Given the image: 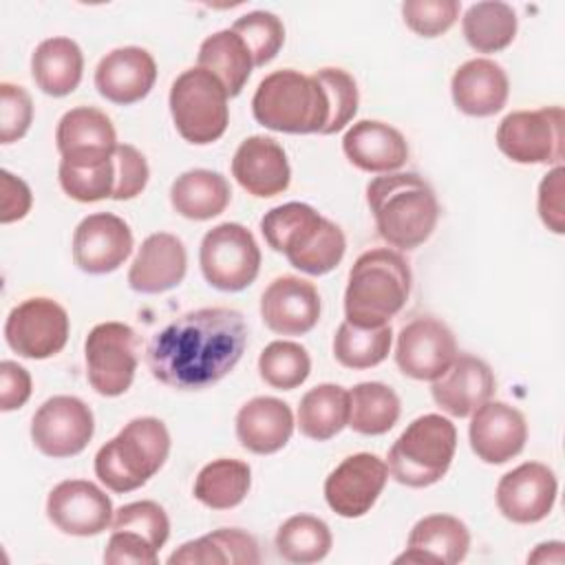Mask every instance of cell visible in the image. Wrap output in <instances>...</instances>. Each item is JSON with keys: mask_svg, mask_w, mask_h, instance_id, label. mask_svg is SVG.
<instances>
[{"mask_svg": "<svg viewBox=\"0 0 565 565\" xmlns=\"http://www.w3.org/2000/svg\"><path fill=\"white\" fill-rule=\"evenodd\" d=\"M84 71V55L75 40L71 38H49L42 40L31 55V75L35 86L51 95L64 97L71 95Z\"/></svg>", "mask_w": 565, "mask_h": 565, "instance_id": "cell-29", "label": "cell"}, {"mask_svg": "<svg viewBox=\"0 0 565 565\" xmlns=\"http://www.w3.org/2000/svg\"><path fill=\"white\" fill-rule=\"evenodd\" d=\"M258 373L271 388L294 391L309 377L311 358L298 342L274 340L260 351Z\"/></svg>", "mask_w": 565, "mask_h": 565, "instance_id": "cell-40", "label": "cell"}, {"mask_svg": "<svg viewBox=\"0 0 565 565\" xmlns=\"http://www.w3.org/2000/svg\"><path fill=\"white\" fill-rule=\"evenodd\" d=\"M113 530L137 532L154 550H161L170 536V519L166 510L154 501H132L115 512Z\"/></svg>", "mask_w": 565, "mask_h": 565, "instance_id": "cell-44", "label": "cell"}, {"mask_svg": "<svg viewBox=\"0 0 565 565\" xmlns=\"http://www.w3.org/2000/svg\"><path fill=\"white\" fill-rule=\"evenodd\" d=\"M497 388L492 369L468 353H457L452 364L430 384L435 404L452 417H470Z\"/></svg>", "mask_w": 565, "mask_h": 565, "instance_id": "cell-23", "label": "cell"}, {"mask_svg": "<svg viewBox=\"0 0 565 565\" xmlns=\"http://www.w3.org/2000/svg\"><path fill=\"white\" fill-rule=\"evenodd\" d=\"M227 90L205 68L183 71L170 86V115L177 132L194 146H207L223 137L230 110Z\"/></svg>", "mask_w": 565, "mask_h": 565, "instance_id": "cell-8", "label": "cell"}, {"mask_svg": "<svg viewBox=\"0 0 565 565\" xmlns=\"http://www.w3.org/2000/svg\"><path fill=\"white\" fill-rule=\"evenodd\" d=\"M254 119L276 132L324 135L329 124L327 93L316 75L294 68L269 73L252 97Z\"/></svg>", "mask_w": 565, "mask_h": 565, "instance_id": "cell-5", "label": "cell"}, {"mask_svg": "<svg viewBox=\"0 0 565 565\" xmlns=\"http://www.w3.org/2000/svg\"><path fill=\"white\" fill-rule=\"evenodd\" d=\"M130 252L132 232L117 214H88L73 232V260L86 274H110L124 265Z\"/></svg>", "mask_w": 565, "mask_h": 565, "instance_id": "cell-18", "label": "cell"}, {"mask_svg": "<svg viewBox=\"0 0 565 565\" xmlns=\"http://www.w3.org/2000/svg\"><path fill=\"white\" fill-rule=\"evenodd\" d=\"M260 232L274 252L287 256L289 265L324 276L335 269L347 252L344 232L307 203H282L260 218Z\"/></svg>", "mask_w": 565, "mask_h": 565, "instance_id": "cell-2", "label": "cell"}, {"mask_svg": "<svg viewBox=\"0 0 565 565\" xmlns=\"http://www.w3.org/2000/svg\"><path fill=\"white\" fill-rule=\"evenodd\" d=\"M342 150L355 168L375 174L395 172L408 159V143L404 135L375 119L355 121L342 137Z\"/></svg>", "mask_w": 565, "mask_h": 565, "instance_id": "cell-26", "label": "cell"}, {"mask_svg": "<svg viewBox=\"0 0 565 565\" xmlns=\"http://www.w3.org/2000/svg\"><path fill=\"white\" fill-rule=\"evenodd\" d=\"M457 358L452 331L433 316H419L402 327L395 347L399 371L413 380H437Z\"/></svg>", "mask_w": 565, "mask_h": 565, "instance_id": "cell-15", "label": "cell"}, {"mask_svg": "<svg viewBox=\"0 0 565 565\" xmlns=\"http://www.w3.org/2000/svg\"><path fill=\"white\" fill-rule=\"evenodd\" d=\"M349 422V391L338 384H318L300 397L298 428L313 441L335 437Z\"/></svg>", "mask_w": 565, "mask_h": 565, "instance_id": "cell-34", "label": "cell"}, {"mask_svg": "<svg viewBox=\"0 0 565 565\" xmlns=\"http://www.w3.org/2000/svg\"><path fill=\"white\" fill-rule=\"evenodd\" d=\"M170 565H256L260 563L258 543L238 527H221L205 536L183 543L168 556Z\"/></svg>", "mask_w": 565, "mask_h": 565, "instance_id": "cell-30", "label": "cell"}, {"mask_svg": "<svg viewBox=\"0 0 565 565\" xmlns=\"http://www.w3.org/2000/svg\"><path fill=\"white\" fill-rule=\"evenodd\" d=\"M33 121V102L22 86L0 84V143H13L29 132Z\"/></svg>", "mask_w": 565, "mask_h": 565, "instance_id": "cell-46", "label": "cell"}, {"mask_svg": "<svg viewBox=\"0 0 565 565\" xmlns=\"http://www.w3.org/2000/svg\"><path fill=\"white\" fill-rule=\"evenodd\" d=\"M199 66L210 71L230 97H236L252 75L254 60L241 35L232 29H223L201 42Z\"/></svg>", "mask_w": 565, "mask_h": 565, "instance_id": "cell-32", "label": "cell"}, {"mask_svg": "<svg viewBox=\"0 0 565 565\" xmlns=\"http://www.w3.org/2000/svg\"><path fill=\"white\" fill-rule=\"evenodd\" d=\"M232 190L223 174L205 168L185 170L170 188V203L177 214L192 221H207L225 212Z\"/></svg>", "mask_w": 565, "mask_h": 565, "instance_id": "cell-31", "label": "cell"}, {"mask_svg": "<svg viewBox=\"0 0 565 565\" xmlns=\"http://www.w3.org/2000/svg\"><path fill=\"white\" fill-rule=\"evenodd\" d=\"M232 31L247 44L254 66L271 62L285 44V26L280 18L269 11H249L241 15L232 24Z\"/></svg>", "mask_w": 565, "mask_h": 565, "instance_id": "cell-42", "label": "cell"}, {"mask_svg": "<svg viewBox=\"0 0 565 565\" xmlns=\"http://www.w3.org/2000/svg\"><path fill=\"white\" fill-rule=\"evenodd\" d=\"M0 177H2V203H0V221L7 225V223H13V221H20L29 214L31 210V203H33V196H31V190L29 185L11 174L9 170H0Z\"/></svg>", "mask_w": 565, "mask_h": 565, "instance_id": "cell-51", "label": "cell"}, {"mask_svg": "<svg viewBox=\"0 0 565 565\" xmlns=\"http://www.w3.org/2000/svg\"><path fill=\"white\" fill-rule=\"evenodd\" d=\"M232 174L252 196L269 199L289 188L291 170L282 146L265 135L241 141L232 157Z\"/></svg>", "mask_w": 565, "mask_h": 565, "instance_id": "cell-24", "label": "cell"}, {"mask_svg": "<svg viewBox=\"0 0 565 565\" xmlns=\"http://www.w3.org/2000/svg\"><path fill=\"white\" fill-rule=\"evenodd\" d=\"M49 521L71 536H97L113 525V503L108 494L86 479L60 481L46 499Z\"/></svg>", "mask_w": 565, "mask_h": 565, "instance_id": "cell-16", "label": "cell"}, {"mask_svg": "<svg viewBox=\"0 0 565 565\" xmlns=\"http://www.w3.org/2000/svg\"><path fill=\"white\" fill-rule=\"evenodd\" d=\"M411 294V267L388 247L358 256L344 291L347 320L358 327H384L402 311Z\"/></svg>", "mask_w": 565, "mask_h": 565, "instance_id": "cell-4", "label": "cell"}, {"mask_svg": "<svg viewBox=\"0 0 565 565\" xmlns=\"http://www.w3.org/2000/svg\"><path fill=\"white\" fill-rule=\"evenodd\" d=\"M393 342L391 324L384 327H358L344 320L333 335L335 360L353 371L377 366L386 360Z\"/></svg>", "mask_w": 565, "mask_h": 565, "instance_id": "cell-39", "label": "cell"}, {"mask_svg": "<svg viewBox=\"0 0 565 565\" xmlns=\"http://www.w3.org/2000/svg\"><path fill=\"white\" fill-rule=\"evenodd\" d=\"M31 397V375L13 360L0 362V411H18Z\"/></svg>", "mask_w": 565, "mask_h": 565, "instance_id": "cell-50", "label": "cell"}, {"mask_svg": "<svg viewBox=\"0 0 565 565\" xmlns=\"http://www.w3.org/2000/svg\"><path fill=\"white\" fill-rule=\"evenodd\" d=\"M406 26L422 38L446 33L459 18L457 0H406L402 4Z\"/></svg>", "mask_w": 565, "mask_h": 565, "instance_id": "cell-45", "label": "cell"}, {"mask_svg": "<svg viewBox=\"0 0 565 565\" xmlns=\"http://www.w3.org/2000/svg\"><path fill=\"white\" fill-rule=\"evenodd\" d=\"M188 271V252L179 236L154 232L143 238L130 269L128 285L137 294H163L174 289Z\"/></svg>", "mask_w": 565, "mask_h": 565, "instance_id": "cell-25", "label": "cell"}, {"mask_svg": "<svg viewBox=\"0 0 565 565\" xmlns=\"http://www.w3.org/2000/svg\"><path fill=\"white\" fill-rule=\"evenodd\" d=\"M313 75L324 88L329 102V124L324 128V135L340 132L358 113V84L342 68H320Z\"/></svg>", "mask_w": 565, "mask_h": 565, "instance_id": "cell-43", "label": "cell"}, {"mask_svg": "<svg viewBox=\"0 0 565 565\" xmlns=\"http://www.w3.org/2000/svg\"><path fill=\"white\" fill-rule=\"evenodd\" d=\"M60 163L93 166L115 154L117 132L106 113L93 106H77L62 115L55 130Z\"/></svg>", "mask_w": 565, "mask_h": 565, "instance_id": "cell-19", "label": "cell"}, {"mask_svg": "<svg viewBox=\"0 0 565 565\" xmlns=\"http://www.w3.org/2000/svg\"><path fill=\"white\" fill-rule=\"evenodd\" d=\"M203 278L218 291H243L260 269V249L254 234L241 223L212 227L199 247Z\"/></svg>", "mask_w": 565, "mask_h": 565, "instance_id": "cell-9", "label": "cell"}, {"mask_svg": "<svg viewBox=\"0 0 565 565\" xmlns=\"http://www.w3.org/2000/svg\"><path fill=\"white\" fill-rule=\"evenodd\" d=\"M294 433V413L287 402L269 395L252 397L236 413V437L254 455H274Z\"/></svg>", "mask_w": 565, "mask_h": 565, "instance_id": "cell-28", "label": "cell"}, {"mask_svg": "<svg viewBox=\"0 0 565 565\" xmlns=\"http://www.w3.org/2000/svg\"><path fill=\"white\" fill-rule=\"evenodd\" d=\"M457 450L455 424L437 413L413 419L388 450L391 477L408 488H428L450 468Z\"/></svg>", "mask_w": 565, "mask_h": 565, "instance_id": "cell-7", "label": "cell"}, {"mask_svg": "<svg viewBox=\"0 0 565 565\" xmlns=\"http://www.w3.org/2000/svg\"><path fill=\"white\" fill-rule=\"evenodd\" d=\"M329 525L313 514H294L276 532V552L287 563H318L331 550Z\"/></svg>", "mask_w": 565, "mask_h": 565, "instance_id": "cell-38", "label": "cell"}, {"mask_svg": "<svg viewBox=\"0 0 565 565\" xmlns=\"http://www.w3.org/2000/svg\"><path fill=\"white\" fill-rule=\"evenodd\" d=\"M388 479V466L377 455L355 452L344 457L324 481L327 505L344 516H364L382 494Z\"/></svg>", "mask_w": 565, "mask_h": 565, "instance_id": "cell-14", "label": "cell"}, {"mask_svg": "<svg viewBox=\"0 0 565 565\" xmlns=\"http://www.w3.org/2000/svg\"><path fill=\"white\" fill-rule=\"evenodd\" d=\"M86 380L104 397L124 395L137 371V333L124 322L95 324L84 342Z\"/></svg>", "mask_w": 565, "mask_h": 565, "instance_id": "cell-11", "label": "cell"}, {"mask_svg": "<svg viewBox=\"0 0 565 565\" xmlns=\"http://www.w3.org/2000/svg\"><path fill=\"white\" fill-rule=\"evenodd\" d=\"M252 486V470L241 459H214L194 479V499L212 510H230L243 503Z\"/></svg>", "mask_w": 565, "mask_h": 565, "instance_id": "cell-35", "label": "cell"}, {"mask_svg": "<svg viewBox=\"0 0 565 565\" xmlns=\"http://www.w3.org/2000/svg\"><path fill=\"white\" fill-rule=\"evenodd\" d=\"M558 483L541 461H525L505 472L497 483V508L499 512L519 525L543 521L556 503Z\"/></svg>", "mask_w": 565, "mask_h": 565, "instance_id": "cell-17", "label": "cell"}, {"mask_svg": "<svg viewBox=\"0 0 565 565\" xmlns=\"http://www.w3.org/2000/svg\"><path fill=\"white\" fill-rule=\"evenodd\" d=\"M450 93L461 113L470 117H490L505 106L510 82L501 64L488 57H475L455 71Z\"/></svg>", "mask_w": 565, "mask_h": 565, "instance_id": "cell-27", "label": "cell"}, {"mask_svg": "<svg viewBox=\"0 0 565 565\" xmlns=\"http://www.w3.org/2000/svg\"><path fill=\"white\" fill-rule=\"evenodd\" d=\"M159 550H154L141 534L130 532V530H113L106 552H104V563L108 565H157Z\"/></svg>", "mask_w": 565, "mask_h": 565, "instance_id": "cell-48", "label": "cell"}, {"mask_svg": "<svg viewBox=\"0 0 565 565\" xmlns=\"http://www.w3.org/2000/svg\"><path fill=\"white\" fill-rule=\"evenodd\" d=\"M115 166H117V185H115V201H128L141 194L148 183L150 170L146 157L130 143H119L115 150Z\"/></svg>", "mask_w": 565, "mask_h": 565, "instance_id": "cell-47", "label": "cell"}, {"mask_svg": "<svg viewBox=\"0 0 565 565\" xmlns=\"http://www.w3.org/2000/svg\"><path fill=\"white\" fill-rule=\"evenodd\" d=\"M95 433L93 411L73 395L49 397L31 419L33 446L53 459L79 455Z\"/></svg>", "mask_w": 565, "mask_h": 565, "instance_id": "cell-13", "label": "cell"}, {"mask_svg": "<svg viewBox=\"0 0 565 565\" xmlns=\"http://www.w3.org/2000/svg\"><path fill=\"white\" fill-rule=\"evenodd\" d=\"M406 547L428 554L433 565H455L470 550V532L452 514H428L413 525Z\"/></svg>", "mask_w": 565, "mask_h": 565, "instance_id": "cell-33", "label": "cell"}, {"mask_svg": "<svg viewBox=\"0 0 565 565\" xmlns=\"http://www.w3.org/2000/svg\"><path fill=\"white\" fill-rule=\"evenodd\" d=\"M57 174H60L62 190L79 203H95L102 199H113L115 194V185H117L115 154L93 166L60 163Z\"/></svg>", "mask_w": 565, "mask_h": 565, "instance_id": "cell-41", "label": "cell"}, {"mask_svg": "<svg viewBox=\"0 0 565 565\" xmlns=\"http://www.w3.org/2000/svg\"><path fill=\"white\" fill-rule=\"evenodd\" d=\"M245 347L247 324L241 311L203 307L157 331L146 347V362L161 384L177 391H203L238 364Z\"/></svg>", "mask_w": 565, "mask_h": 565, "instance_id": "cell-1", "label": "cell"}, {"mask_svg": "<svg viewBox=\"0 0 565 565\" xmlns=\"http://www.w3.org/2000/svg\"><path fill=\"white\" fill-rule=\"evenodd\" d=\"M157 82L154 57L141 46H119L106 53L95 68L97 93L119 106L141 102Z\"/></svg>", "mask_w": 565, "mask_h": 565, "instance_id": "cell-22", "label": "cell"}, {"mask_svg": "<svg viewBox=\"0 0 565 565\" xmlns=\"http://www.w3.org/2000/svg\"><path fill=\"white\" fill-rule=\"evenodd\" d=\"M563 166H556L552 172H547L539 185V216L547 230L554 234L565 232L563 221Z\"/></svg>", "mask_w": 565, "mask_h": 565, "instance_id": "cell-49", "label": "cell"}, {"mask_svg": "<svg viewBox=\"0 0 565 565\" xmlns=\"http://www.w3.org/2000/svg\"><path fill=\"white\" fill-rule=\"evenodd\" d=\"M260 318L280 335L309 333L320 318V294L300 276H278L260 296Z\"/></svg>", "mask_w": 565, "mask_h": 565, "instance_id": "cell-20", "label": "cell"}, {"mask_svg": "<svg viewBox=\"0 0 565 565\" xmlns=\"http://www.w3.org/2000/svg\"><path fill=\"white\" fill-rule=\"evenodd\" d=\"M399 397L382 382H360L349 391V422L360 435H384L399 419Z\"/></svg>", "mask_w": 565, "mask_h": 565, "instance_id": "cell-37", "label": "cell"}, {"mask_svg": "<svg viewBox=\"0 0 565 565\" xmlns=\"http://www.w3.org/2000/svg\"><path fill=\"white\" fill-rule=\"evenodd\" d=\"M563 126L565 113L561 106L514 110L501 119L497 128V146L514 163L561 166L565 141Z\"/></svg>", "mask_w": 565, "mask_h": 565, "instance_id": "cell-10", "label": "cell"}, {"mask_svg": "<svg viewBox=\"0 0 565 565\" xmlns=\"http://www.w3.org/2000/svg\"><path fill=\"white\" fill-rule=\"evenodd\" d=\"M366 203L380 236L399 249L426 243L439 218L433 188L415 172H388L366 185Z\"/></svg>", "mask_w": 565, "mask_h": 565, "instance_id": "cell-3", "label": "cell"}, {"mask_svg": "<svg viewBox=\"0 0 565 565\" xmlns=\"http://www.w3.org/2000/svg\"><path fill=\"white\" fill-rule=\"evenodd\" d=\"M461 29L475 51L497 53L510 46L516 35V11L499 0L475 2L466 9Z\"/></svg>", "mask_w": 565, "mask_h": 565, "instance_id": "cell-36", "label": "cell"}, {"mask_svg": "<svg viewBox=\"0 0 565 565\" xmlns=\"http://www.w3.org/2000/svg\"><path fill=\"white\" fill-rule=\"evenodd\" d=\"M170 452V433L157 417L130 419L95 455V475L113 492H132L154 477Z\"/></svg>", "mask_w": 565, "mask_h": 565, "instance_id": "cell-6", "label": "cell"}, {"mask_svg": "<svg viewBox=\"0 0 565 565\" xmlns=\"http://www.w3.org/2000/svg\"><path fill=\"white\" fill-rule=\"evenodd\" d=\"M472 452L486 463H505L514 459L527 439V424L519 408L505 402L488 399L481 404L468 428Z\"/></svg>", "mask_w": 565, "mask_h": 565, "instance_id": "cell-21", "label": "cell"}, {"mask_svg": "<svg viewBox=\"0 0 565 565\" xmlns=\"http://www.w3.org/2000/svg\"><path fill=\"white\" fill-rule=\"evenodd\" d=\"M4 340L20 358H53L68 340V313L53 298H26L9 311L4 322Z\"/></svg>", "mask_w": 565, "mask_h": 565, "instance_id": "cell-12", "label": "cell"}, {"mask_svg": "<svg viewBox=\"0 0 565 565\" xmlns=\"http://www.w3.org/2000/svg\"><path fill=\"white\" fill-rule=\"evenodd\" d=\"M565 545L561 541H550L536 545V550L527 556V563H563L565 561Z\"/></svg>", "mask_w": 565, "mask_h": 565, "instance_id": "cell-52", "label": "cell"}]
</instances>
